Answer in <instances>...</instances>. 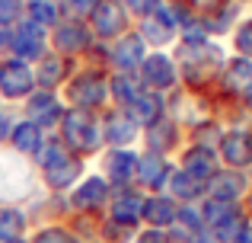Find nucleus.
<instances>
[{"label": "nucleus", "mask_w": 252, "mask_h": 243, "mask_svg": "<svg viewBox=\"0 0 252 243\" xmlns=\"http://www.w3.org/2000/svg\"><path fill=\"white\" fill-rule=\"evenodd\" d=\"M144 32L150 35V42L163 45V42H169V38H172L176 23H172V16H169L166 10H157V13H150V16L144 19Z\"/></svg>", "instance_id": "obj_17"}, {"label": "nucleus", "mask_w": 252, "mask_h": 243, "mask_svg": "<svg viewBox=\"0 0 252 243\" xmlns=\"http://www.w3.org/2000/svg\"><path fill=\"white\" fill-rule=\"evenodd\" d=\"M26 231V214L16 208H0V240H19Z\"/></svg>", "instance_id": "obj_24"}, {"label": "nucleus", "mask_w": 252, "mask_h": 243, "mask_svg": "<svg viewBox=\"0 0 252 243\" xmlns=\"http://www.w3.org/2000/svg\"><path fill=\"white\" fill-rule=\"evenodd\" d=\"M13 144H16V150H23V154H35L38 147H42V131H38V125L32 122H23L13 128Z\"/></svg>", "instance_id": "obj_21"}, {"label": "nucleus", "mask_w": 252, "mask_h": 243, "mask_svg": "<svg viewBox=\"0 0 252 243\" xmlns=\"http://www.w3.org/2000/svg\"><path fill=\"white\" fill-rule=\"evenodd\" d=\"M176 214H179V208H176L172 199H150V202H144L141 218H147L150 224H154V231H160V227H166V224L176 221Z\"/></svg>", "instance_id": "obj_14"}, {"label": "nucleus", "mask_w": 252, "mask_h": 243, "mask_svg": "<svg viewBox=\"0 0 252 243\" xmlns=\"http://www.w3.org/2000/svg\"><path fill=\"white\" fill-rule=\"evenodd\" d=\"M169 186H172V192H176L179 199H195V195H198V189H201V182H198V179H191L189 173H182V170H179V173H172Z\"/></svg>", "instance_id": "obj_28"}, {"label": "nucleus", "mask_w": 252, "mask_h": 243, "mask_svg": "<svg viewBox=\"0 0 252 243\" xmlns=\"http://www.w3.org/2000/svg\"><path fill=\"white\" fill-rule=\"evenodd\" d=\"M166 173H169V167L160 160V157H147V160H141V167H137L141 182H144V186H150V189L160 186V182L166 179Z\"/></svg>", "instance_id": "obj_26"}, {"label": "nucleus", "mask_w": 252, "mask_h": 243, "mask_svg": "<svg viewBox=\"0 0 252 243\" xmlns=\"http://www.w3.org/2000/svg\"><path fill=\"white\" fill-rule=\"evenodd\" d=\"M137 135V125L128 119V115H109V119H105V141H112V144H118V147H122V144H128L131 138Z\"/></svg>", "instance_id": "obj_20"}, {"label": "nucleus", "mask_w": 252, "mask_h": 243, "mask_svg": "<svg viewBox=\"0 0 252 243\" xmlns=\"http://www.w3.org/2000/svg\"><path fill=\"white\" fill-rule=\"evenodd\" d=\"M223 90L240 100L252 103V61L249 58H233L223 68Z\"/></svg>", "instance_id": "obj_2"}, {"label": "nucleus", "mask_w": 252, "mask_h": 243, "mask_svg": "<svg viewBox=\"0 0 252 243\" xmlns=\"http://www.w3.org/2000/svg\"><path fill=\"white\" fill-rule=\"evenodd\" d=\"M64 135H67V144H74V147H80V150H93L99 144L96 122L86 112H70L67 119H64Z\"/></svg>", "instance_id": "obj_3"}, {"label": "nucleus", "mask_w": 252, "mask_h": 243, "mask_svg": "<svg viewBox=\"0 0 252 243\" xmlns=\"http://www.w3.org/2000/svg\"><path fill=\"white\" fill-rule=\"evenodd\" d=\"M233 243H252V227L246 224V227H243V231H240V237H236Z\"/></svg>", "instance_id": "obj_40"}, {"label": "nucleus", "mask_w": 252, "mask_h": 243, "mask_svg": "<svg viewBox=\"0 0 252 243\" xmlns=\"http://www.w3.org/2000/svg\"><path fill=\"white\" fill-rule=\"evenodd\" d=\"M96 3H99V0H64L67 13H70V16H77V19L86 16V13H93V10H96Z\"/></svg>", "instance_id": "obj_36"}, {"label": "nucleus", "mask_w": 252, "mask_h": 243, "mask_svg": "<svg viewBox=\"0 0 252 243\" xmlns=\"http://www.w3.org/2000/svg\"><path fill=\"white\" fill-rule=\"evenodd\" d=\"M29 13H32V23L35 26H45V23H55L58 19V6L45 3V0H29Z\"/></svg>", "instance_id": "obj_30"}, {"label": "nucleus", "mask_w": 252, "mask_h": 243, "mask_svg": "<svg viewBox=\"0 0 252 243\" xmlns=\"http://www.w3.org/2000/svg\"><path fill=\"white\" fill-rule=\"evenodd\" d=\"M105 167H109V179L125 182L137 173V157L128 154V150H112V154L105 157Z\"/></svg>", "instance_id": "obj_16"}, {"label": "nucleus", "mask_w": 252, "mask_h": 243, "mask_svg": "<svg viewBox=\"0 0 252 243\" xmlns=\"http://www.w3.org/2000/svg\"><path fill=\"white\" fill-rule=\"evenodd\" d=\"M42 160H45V179L55 189H67L70 182L80 176V160H74L58 141H51L48 147H45Z\"/></svg>", "instance_id": "obj_1"}, {"label": "nucleus", "mask_w": 252, "mask_h": 243, "mask_svg": "<svg viewBox=\"0 0 252 243\" xmlns=\"http://www.w3.org/2000/svg\"><path fill=\"white\" fill-rule=\"evenodd\" d=\"M102 199H105V182L102 179H86L74 192V205L77 208H99Z\"/></svg>", "instance_id": "obj_22"}, {"label": "nucleus", "mask_w": 252, "mask_h": 243, "mask_svg": "<svg viewBox=\"0 0 252 243\" xmlns=\"http://www.w3.org/2000/svg\"><path fill=\"white\" fill-rule=\"evenodd\" d=\"M208 189H211V195H214V202H230V205H233V202L246 192V176H243L240 170H217V173L211 176Z\"/></svg>", "instance_id": "obj_7"}, {"label": "nucleus", "mask_w": 252, "mask_h": 243, "mask_svg": "<svg viewBox=\"0 0 252 243\" xmlns=\"http://www.w3.org/2000/svg\"><path fill=\"white\" fill-rule=\"evenodd\" d=\"M160 112H163L160 96H154V93H141L134 103H131V115H128V119H131V122H147V125H154L157 119H160Z\"/></svg>", "instance_id": "obj_19"}, {"label": "nucleus", "mask_w": 252, "mask_h": 243, "mask_svg": "<svg viewBox=\"0 0 252 243\" xmlns=\"http://www.w3.org/2000/svg\"><path fill=\"white\" fill-rule=\"evenodd\" d=\"M93 19H96V32L99 35L112 38V35H122L125 32L128 13H125V6L118 3V0H99L96 10H93Z\"/></svg>", "instance_id": "obj_6"}, {"label": "nucleus", "mask_w": 252, "mask_h": 243, "mask_svg": "<svg viewBox=\"0 0 252 243\" xmlns=\"http://www.w3.org/2000/svg\"><path fill=\"white\" fill-rule=\"evenodd\" d=\"M70 100L77 106L90 109V106H99L105 100V80L99 74H80L70 80Z\"/></svg>", "instance_id": "obj_9"}, {"label": "nucleus", "mask_w": 252, "mask_h": 243, "mask_svg": "<svg viewBox=\"0 0 252 243\" xmlns=\"http://www.w3.org/2000/svg\"><path fill=\"white\" fill-rule=\"evenodd\" d=\"M240 214V208L236 205H230V202H204V208H201V221L204 224H211V231H214L217 224H223V221H230V218H236Z\"/></svg>", "instance_id": "obj_23"}, {"label": "nucleus", "mask_w": 252, "mask_h": 243, "mask_svg": "<svg viewBox=\"0 0 252 243\" xmlns=\"http://www.w3.org/2000/svg\"><path fill=\"white\" fill-rule=\"evenodd\" d=\"M112 87H115V96H118V100H125V103H134L137 96H141L134 90V80H131V77H115Z\"/></svg>", "instance_id": "obj_31"}, {"label": "nucleus", "mask_w": 252, "mask_h": 243, "mask_svg": "<svg viewBox=\"0 0 252 243\" xmlns=\"http://www.w3.org/2000/svg\"><path fill=\"white\" fill-rule=\"evenodd\" d=\"M125 6H128L131 13H141V16H150V13H157L160 0H125Z\"/></svg>", "instance_id": "obj_38"}, {"label": "nucleus", "mask_w": 252, "mask_h": 243, "mask_svg": "<svg viewBox=\"0 0 252 243\" xmlns=\"http://www.w3.org/2000/svg\"><path fill=\"white\" fill-rule=\"evenodd\" d=\"M195 138H198V150L201 147L208 150V147H217V141H220L223 135H220V128H214V125H204V128H198Z\"/></svg>", "instance_id": "obj_32"}, {"label": "nucleus", "mask_w": 252, "mask_h": 243, "mask_svg": "<svg viewBox=\"0 0 252 243\" xmlns=\"http://www.w3.org/2000/svg\"><path fill=\"white\" fill-rule=\"evenodd\" d=\"M90 32L83 29L80 23H64L61 29H58V48H64V51H80L86 42H90Z\"/></svg>", "instance_id": "obj_25"}, {"label": "nucleus", "mask_w": 252, "mask_h": 243, "mask_svg": "<svg viewBox=\"0 0 252 243\" xmlns=\"http://www.w3.org/2000/svg\"><path fill=\"white\" fill-rule=\"evenodd\" d=\"M236 48H240L243 58H252V19L240 26V32H236Z\"/></svg>", "instance_id": "obj_34"}, {"label": "nucleus", "mask_w": 252, "mask_h": 243, "mask_svg": "<svg viewBox=\"0 0 252 243\" xmlns=\"http://www.w3.org/2000/svg\"><path fill=\"white\" fill-rule=\"evenodd\" d=\"M198 6H211V3H217V0H195Z\"/></svg>", "instance_id": "obj_42"}, {"label": "nucleus", "mask_w": 252, "mask_h": 243, "mask_svg": "<svg viewBox=\"0 0 252 243\" xmlns=\"http://www.w3.org/2000/svg\"><path fill=\"white\" fill-rule=\"evenodd\" d=\"M61 77H64V61H58V58H45L42 68H38V80H42L45 87H55Z\"/></svg>", "instance_id": "obj_29"}, {"label": "nucleus", "mask_w": 252, "mask_h": 243, "mask_svg": "<svg viewBox=\"0 0 252 243\" xmlns=\"http://www.w3.org/2000/svg\"><path fill=\"white\" fill-rule=\"evenodd\" d=\"M141 70H144V83H147V87H157V90L169 87V83L176 80V68H172V61L163 58V55L147 58V61L141 64Z\"/></svg>", "instance_id": "obj_11"}, {"label": "nucleus", "mask_w": 252, "mask_h": 243, "mask_svg": "<svg viewBox=\"0 0 252 243\" xmlns=\"http://www.w3.org/2000/svg\"><path fill=\"white\" fill-rule=\"evenodd\" d=\"M249 214H252V195H249Z\"/></svg>", "instance_id": "obj_44"}, {"label": "nucleus", "mask_w": 252, "mask_h": 243, "mask_svg": "<svg viewBox=\"0 0 252 243\" xmlns=\"http://www.w3.org/2000/svg\"><path fill=\"white\" fill-rule=\"evenodd\" d=\"M13 48H16L23 58L42 55V48H45V32H42V26H35L32 19H23V23L16 26V35H13Z\"/></svg>", "instance_id": "obj_10"}, {"label": "nucleus", "mask_w": 252, "mask_h": 243, "mask_svg": "<svg viewBox=\"0 0 252 243\" xmlns=\"http://www.w3.org/2000/svg\"><path fill=\"white\" fill-rule=\"evenodd\" d=\"M35 243H77V240L70 237L64 227H48V231H42L35 237Z\"/></svg>", "instance_id": "obj_35"}, {"label": "nucleus", "mask_w": 252, "mask_h": 243, "mask_svg": "<svg viewBox=\"0 0 252 243\" xmlns=\"http://www.w3.org/2000/svg\"><path fill=\"white\" fill-rule=\"evenodd\" d=\"M23 13V0H0V23H10Z\"/></svg>", "instance_id": "obj_37"}, {"label": "nucleus", "mask_w": 252, "mask_h": 243, "mask_svg": "<svg viewBox=\"0 0 252 243\" xmlns=\"http://www.w3.org/2000/svg\"><path fill=\"white\" fill-rule=\"evenodd\" d=\"M112 61H115L118 68H125V70H131V68H137V64H144V42H141L137 35L118 38L115 51H112Z\"/></svg>", "instance_id": "obj_13"}, {"label": "nucleus", "mask_w": 252, "mask_h": 243, "mask_svg": "<svg viewBox=\"0 0 252 243\" xmlns=\"http://www.w3.org/2000/svg\"><path fill=\"white\" fill-rule=\"evenodd\" d=\"M141 243H169V237H166L163 231H147V234L141 237Z\"/></svg>", "instance_id": "obj_39"}, {"label": "nucleus", "mask_w": 252, "mask_h": 243, "mask_svg": "<svg viewBox=\"0 0 252 243\" xmlns=\"http://www.w3.org/2000/svg\"><path fill=\"white\" fill-rule=\"evenodd\" d=\"M32 70L23 61H3L0 64V93L3 96H26L32 90Z\"/></svg>", "instance_id": "obj_4"}, {"label": "nucleus", "mask_w": 252, "mask_h": 243, "mask_svg": "<svg viewBox=\"0 0 252 243\" xmlns=\"http://www.w3.org/2000/svg\"><path fill=\"white\" fill-rule=\"evenodd\" d=\"M147 138H150V147L154 150H166V147H172V141H176V125L166 122V119H157L150 125Z\"/></svg>", "instance_id": "obj_27"}, {"label": "nucleus", "mask_w": 252, "mask_h": 243, "mask_svg": "<svg viewBox=\"0 0 252 243\" xmlns=\"http://www.w3.org/2000/svg\"><path fill=\"white\" fill-rule=\"evenodd\" d=\"M220 154L230 170H243L252 163V135L249 131H230L220 138Z\"/></svg>", "instance_id": "obj_5"}, {"label": "nucleus", "mask_w": 252, "mask_h": 243, "mask_svg": "<svg viewBox=\"0 0 252 243\" xmlns=\"http://www.w3.org/2000/svg\"><path fill=\"white\" fill-rule=\"evenodd\" d=\"M26 115H32V125L38 122H58V115H61V106H58V100L51 96V90H42V93H35L29 103H26Z\"/></svg>", "instance_id": "obj_12"}, {"label": "nucleus", "mask_w": 252, "mask_h": 243, "mask_svg": "<svg viewBox=\"0 0 252 243\" xmlns=\"http://www.w3.org/2000/svg\"><path fill=\"white\" fill-rule=\"evenodd\" d=\"M217 13H220V16H214V19H208V16H204V26H211V29H214V32H223V29H227L230 23H233L236 10H233V6H220V10H217Z\"/></svg>", "instance_id": "obj_33"}, {"label": "nucleus", "mask_w": 252, "mask_h": 243, "mask_svg": "<svg viewBox=\"0 0 252 243\" xmlns=\"http://www.w3.org/2000/svg\"><path fill=\"white\" fill-rule=\"evenodd\" d=\"M0 243H23V240H0Z\"/></svg>", "instance_id": "obj_43"}, {"label": "nucleus", "mask_w": 252, "mask_h": 243, "mask_svg": "<svg viewBox=\"0 0 252 243\" xmlns=\"http://www.w3.org/2000/svg\"><path fill=\"white\" fill-rule=\"evenodd\" d=\"M182 167H185L182 173H189L191 179H198V182H201V179H211V176L217 173V170H214V160H211V154H208V150H198V147L185 154Z\"/></svg>", "instance_id": "obj_18"}, {"label": "nucleus", "mask_w": 252, "mask_h": 243, "mask_svg": "<svg viewBox=\"0 0 252 243\" xmlns=\"http://www.w3.org/2000/svg\"><path fill=\"white\" fill-rule=\"evenodd\" d=\"M29 186V170L16 154H0V195H19Z\"/></svg>", "instance_id": "obj_8"}, {"label": "nucleus", "mask_w": 252, "mask_h": 243, "mask_svg": "<svg viewBox=\"0 0 252 243\" xmlns=\"http://www.w3.org/2000/svg\"><path fill=\"white\" fill-rule=\"evenodd\" d=\"M195 243H220V240H217L214 234H198V237H195Z\"/></svg>", "instance_id": "obj_41"}, {"label": "nucleus", "mask_w": 252, "mask_h": 243, "mask_svg": "<svg viewBox=\"0 0 252 243\" xmlns=\"http://www.w3.org/2000/svg\"><path fill=\"white\" fill-rule=\"evenodd\" d=\"M144 211V202L137 199L134 192H118L115 202H112V218H115V224H134L137 218H141Z\"/></svg>", "instance_id": "obj_15"}]
</instances>
